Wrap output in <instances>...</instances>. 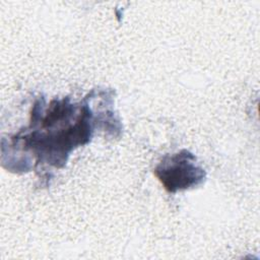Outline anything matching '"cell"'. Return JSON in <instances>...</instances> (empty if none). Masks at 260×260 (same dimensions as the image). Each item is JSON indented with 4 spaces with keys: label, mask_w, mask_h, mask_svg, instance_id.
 <instances>
[{
    "label": "cell",
    "mask_w": 260,
    "mask_h": 260,
    "mask_svg": "<svg viewBox=\"0 0 260 260\" xmlns=\"http://www.w3.org/2000/svg\"><path fill=\"white\" fill-rule=\"evenodd\" d=\"M90 93L78 104H72L70 98L54 99L46 105L45 99H39L30 111L27 127L11 137L9 151L16 150L35 159L34 169L39 167L63 168L72 150L90 142L98 123L121 125L112 110L95 116L88 101ZM30 157L26 164L27 172Z\"/></svg>",
    "instance_id": "obj_1"
},
{
    "label": "cell",
    "mask_w": 260,
    "mask_h": 260,
    "mask_svg": "<svg viewBox=\"0 0 260 260\" xmlns=\"http://www.w3.org/2000/svg\"><path fill=\"white\" fill-rule=\"evenodd\" d=\"M153 174L170 193L195 188L206 179V172L197 164L196 156L187 149L164 156Z\"/></svg>",
    "instance_id": "obj_2"
}]
</instances>
